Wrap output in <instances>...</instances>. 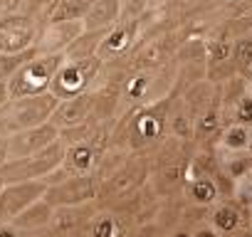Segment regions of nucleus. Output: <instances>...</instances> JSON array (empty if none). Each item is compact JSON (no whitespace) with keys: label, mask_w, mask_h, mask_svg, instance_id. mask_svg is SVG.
Instances as JSON below:
<instances>
[{"label":"nucleus","mask_w":252,"mask_h":237,"mask_svg":"<svg viewBox=\"0 0 252 237\" xmlns=\"http://www.w3.org/2000/svg\"><path fill=\"white\" fill-rule=\"evenodd\" d=\"M37 35L40 25L30 15L25 13L0 15V55H18L35 47Z\"/></svg>","instance_id":"nucleus-7"},{"label":"nucleus","mask_w":252,"mask_h":237,"mask_svg":"<svg viewBox=\"0 0 252 237\" xmlns=\"http://www.w3.org/2000/svg\"><path fill=\"white\" fill-rule=\"evenodd\" d=\"M96 0H57L50 23H69V20H84L87 13L94 8ZM47 23V25H50Z\"/></svg>","instance_id":"nucleus-18"},{"label":"nucleus","mask_w":252,"mask_h":237,"mask_svg":"<svg viewBox=\"0 0 252 237\" xmlns=\"http://www.w3.org/2000/svg\"><path fill=\"white\" fill-rule=\"evenodd\" d=\"M235 118H237V124H245L250 126L252 124V96L242 94L235 104Z\"/></svg>","instance_id":"nucleus-26"},{"label":"nucleus","mask_w":252,"mask_h":237,"mask_svg":"<svg viewBox=\"0 0 252 237\" xmlns=\"http://www.w3.org/2000/svg\"><path fill=\"white\" fill-rule=\"evenodd\" d=\"M50 183L45 178L35 180H18V183H5L3 193H0V222L15 220L20 212H25L30 205L45 198Z\"/></svg>","instance_id":"nucleus-6"},{"label":"nucleus","mask_w":252,"mask_h":237,"mask_svg":"<svg viewBox=\"0 0 252 237\" xmlns=\"http://www.w3.org/2000/svg\"><path fill=\"white\" fill-rule=\"evenodd\" d=\"M173 237H190V235H188V232H176Z\"/></svg>","instance_id":"nucleus-33"},{"label":"nucleus","mask_w":252,"mask_h":237,"mask_svg":"<svg viewBox=\"0 0 252 237\" xmlns=\"http://www.w3.org/2000/svg\"><path fill=\"white\" fill-rule=\"evenodd\" d=\"M240 0H218V5H237Z\"/></svg>","instance_id":"nucleus-31"},{"label":"nucleus","mask_w":252,"mask_h":237,"mask_svg":"<svg viewBox=\"0 0 252 237\" xmlns=\"http://www.w3.org/2000/svg\"><path fill=\"white\" fill-rule=\"evenodd\" d=\"M28 5V0H0V15H13V13H23Z\"/></svg>","instance_id":"nucleus-27"},{"label":"nucleus","mask_w":252,"mask_h":237,"mask_svg":"<svg viewBox=\"0 0 252 237\" xmlns=\"http://www.w3.org/2000/svg\"><path fill=\"white\" fill-rule=\"evenodd\" d=\"M121 20V0H96L84 18L87 30H111Z\"/></svg>","instance_id":"nucleus-15"},{"label":"nucleus","mask_w":252,"mask_h":237,"mask_svg":"<svg viewBox=\"0 0 252 237\" xmlns=\"http://www.w3.org/2000/svg\"><path fill=\"white\" fill-rule=\"evenodd\" d=\"M104 69V59L99 55L87 59H64L57 69V77L52 82V89L60 99H74L79 94L92 91V84Z\"/></svg>","instance_id":"nucleus-5"},{"label":"nucleus","mask_w":252,"mask_h":237,"mask_svg":"<svg viewBox=\"0 0 252 237\" xmlns=\"http://www.w3.org/2000/svg\"><path fill=\"white\" fill-rule=\"evenodd\" d=\"M60 101L62 99L55 91L23 96V99H10L5 106H0V131L8 136V134H18V131H25V129L52 121Z\"/></svg>","instance_id":"nucleus-1"},{"label":"nucleus","mask_w":252,"mask_h":237,"mask_svg":"<svg viewBox=\"0 0 252 237\" xmlns=\"http://www.w3.org/2000/svg\"><path fill=\"white\" fill-rule=\"evenodd\" d=\"M50 215H52V205L50 200H37L35 205H30L25 212H20L13 222L20 225V227H42L50 222Z\"/></svg>","instance_id":"nucleus-19"},{"label":"nucleus","mask_w":252,"mask_h":237,"mask_svg":"<svg viewBox=\"0 0 252 237\" xmlns=\"http://www.w3.org/2000/svg\"><path fill=\"white\" fill-rule=\"evenodd\" d=\"M232 62L237 72H247V67L252 64V37H237L235 40V50H232Z\"/></svg>","instance_id":"nucleus-22"},{"label":"nucleus","mask_w":252,"mask_h":237,"mask_svg":"<svg viewBox=\"0 0 252 237\" xmlns=\"http://www.w3.org/2000/svg\"><path fill=\"white\" fill-rule=\"evenodd\" d=\"M222 126V111H220V96H213V101L195 116V139H210Z\"/></svg>","instance_id":"nucleus-17"},{"label":"nucleus","mask_w":252,"mask_h":237,"mask_svg":"<svg viewBox=\"0 0 252 237\" xmlns=\"http://www.w3.org/2000/svg\"><path fill=\"white\" fill-rule=\"evenodd\" d=\"M99 153H101V151L94 146L92 136H89V139H84V141L69 144V146L64 148V161H62V166H60L55 173H57V176H62V180H64V178H72V176L92 173V168H94V163H96Z\"/></svg>","instance_id":"nucleus-14"},{"label":"nucleus","mask_w":252,"mask_h":237,"mask_svg":"<svg viewBox=\"0 0 252 237\" xmlns=\"http://www.w3.org/2000/svg\"><path fill=\"white\" fill-rule=\"evenodd\" d=\"M222 144H225L227 148H232V151L250 148L252 139H250V131H247V126H245V124H235V126H230V129L225 131V136H222Z\"/></svg>","instance_id":"nucleus-21"},{"label":"nucleus","mask_w":252,"mask_h":237,"mask_svg":"<svg viewBox=\"0 0 252 237\" xmlns=\"http://www.w3.org/2000/svg\"><path fill=\"white\" fill-rule=\"evenodd\" d=\"M0 237H18L10 227H5V225H0Z\"/></svg>","instance_id":"nucleus-29"},{"label":"nucleus","mask_w":252,"mask_h":237,"mask_svg":"<svg viewBox=\"0 0 252 237\" xmlns=\"http://www.w3.org/2000/svg\"><path fill=\"white\" fill-rule=\"evenodd\" d=\"M146 178V161L141 156H131L126 158L101 185V195L106 198H116V195H126L129 190H134L141 180Z\"/></svg>","instance_id":"nucleus-13"},{"label":"nucleus","mask_w":252,"mask_h":237,"mask_svg":"<svg viewBox=\"0 0 252 237\" xmlns=\"http://www.w3.org/2000/svg\"><path fill=\"white\" fill-rule=\"evenodd\" d=\"M57 139H60V126H57L55 121H47V124H40V126L18 131V134H8V136H5L8 161L32 156V153H37V151L52 146Z\"/></svg>","instance_id":"nucleus-8"},{"label":"nucleus","mask_w":252,"mask_h":237,"mask_svg":"<svg viewBox=\"0 0 252 237\" xmlns=\"http://www.w3.org/2000/svg\"><path fill=\"white\" fill-rule=\"evenodd\" d=\"M64 144L62 139H57L52 146L32 153V156H25V158H13V161H5L0 166V176H3L5 183H18V180H35V178H47L52 176L62 161H64Z\"/></svg>","instance_id":"nucleus-4"},{"label":"nucleus","mask_w":252,"mask_h":237,"mask_svg":"<svg viewBox=\"0 0 252 237\" xmlns=\"http://www.w3.org/2000/svg\"><path fill=\"white\" fill-rule=\"evenodd\" d=\"M240 237H252V235H240Z\"/></svg>","instance_id":"nucleus-35"},{"label":"nucleus","mask_w":252,"mask_h":237,"mask_svg":"<svg viewBox=\"0 0 252 237\" xmlns=\"http://www.w3.org/2000/svg\"><path fill=\"white\" fill-rule=\"evenodd\" d=\"M3 188H5V180H3V176H0V193H3Z\"/></svg>","instance_id":"nucleus-34"},{"label":"nucleus","mask_w":252,"mask_h":237,"mask_svg":"<svg viewBox=\"0 0 252 237\" xmlns=\"http://www.w3.org/2000/svg\"><path fill=\"white\" fill-rule=\"evenodd\" d=\"M139 35H141V20H119L101 40L99 57L104 59V64L129 57L139 45Z\"/></svg>","instance_id":"nucleus-9"},{"label":"nucleus","mask_w":252,"mask_h":237,"mask_svg":"<svg viewBox=\"0 0 252 237\" xmlns=\"http://www.w3.org/2000/svg\"><path fill=\"white\" fill-rule=\"evenodd\" d=\"M213 220H215V225L222 230V232H232L235 227H237V222H240V215H237V210H232V207H218L215 210V215H213Z\"/></svg>","instance_id":"nucleus-25"},{"label":"nucleus","mask_w":252,"mask_h":237,"mask_svg":"<svg viewBox=\"0 0 252 237\" xmlns=\"http://www.w3.org/2000/svg\"><path fill=\"white\" fill-rule=\"evenodd\" d=\"M89 237H121V225L111 215H101L92 222Z\"/></svg>","instance_id":"nucleus-23"},{"label":"nucleus","mask_w":252,"mask_h":237,"mask_svg":"<svg viewBox=\"0 0 252 237\" xmlns=\"http://www.w3.org/2000/svg\"><path fill=\"white\" fill-rule=\"evenodd\" d=\"M245 77H247V79H250V82H252V64H250V67H247V72H245Z\"/></svg>","instance_id":"nucleus-32"},{"label":"nucleus","mask_w":252,"mask_h":237,"mask_svg":"<svg viewBox=\"0 0 252 237\" xmlns=\"http://www.w3.org/2000/svg\"><path fill=\"white\" fill-rule=\"evenodd\" d=\"M109 30H84L64 52V59H87V57H94L99 55V47H101V40L106 37Z\"/></svg>","instance_id":"nucleus-16"},{"label":"nucleus","mask_w":252,"mask_h":237,"mask_svg":"<svg viewBox=\"0 0 252 237\" xmlns=\"http://www.w3.org/2000/svg\"><path fill=\"white\" fill-rule=\"evenodd\" d=\"M94 193H96L94 178L92 173H84V176H72L52 183L45 193V200H50V205H79L94 198Z\"/></svg>","instance_id":"nucleus-11"},{"label":"nucleus","mask_w":252,"mask_h":237,"mask_svg":"<svg viewBox=\"0 0 252 237\" xmlns=\"http://www.w3.org/2000/svg\"><path fill=\"white\" fill-rule=\"evenodd\" d=\"M57 5V0H28V5H25V15H30L40 28H45L52 18V10Z\"/></svg>","instance_id":"nucleus-20"},{"label":"nucleus","mask_w":252,"mask_h":237,"mask_svg":"<svg viewBox=\"0 0 252 237\" xmlns=\"http://www.w3.org/2000/svg\"><path fill=\"white\" fill-rule=\"evenodd\" d=\"M190 195H193L198 203H213L215 195H218V188H215L213 180L200 178V180H195V183L190 185Z\"/></svg>","instance_id":"nucleus-24"},{"label":"nucleus","mask_w":252,"mask_h":237,"mask_svg":"<svg viewBox=\"0 0 252 237\" xmlns=\"http://www.w3.org/2000/svg\"><path fill=\"white\" fill-rule=\"evenodd\" d=\"M96 104H99V94H94V91L79 94L74 99H62L57 111H55V116H52V121L60 126V131L84 126V124H89Z\"/></svg>","instance_id":"nucleus-12"},{"label":"nucleus","mask_w":252,"mask_h":237,"mask_svg":"<svg viewBox=\"0 0 252 237\" xmlns=\"http://www.w3.org/2000/svg\"><path fill=\"white\" fill-rule=\"evenodd\" d=\"M84 20H69V23H50L40 28L35 50L42 55H64L67 47L84 32Z\"/></svg>","instance_id":"nucleus-10"},{"label":"nucleus","mask_w":252,"mask_h":237,"mask_svg":"<svg viewBox=\"0 0 252 237\" xmlns=\"http://www.w3.org/2000/svg\"><path fill=\"white\" fill-rule=\"evenodd\" d=\"M62 62H64V55H42V52H37L35 57H30L8 79L10 99H23V96H35V94L50 91Z\"/></svg>","instance_id":"nucleus-2"},{"label":"nucleus","mask_w":252,"mask_h":237,"mask_svg":"<svg viewBox=\"0 0 252 237\" xmlns=\"http://www.w3.org/2000/svg\"><path fill=\"white\" fill-rule=\"evenodd\" d=\"M195 237H215V232H210V230H200Z\"/></svg>","instance_id":"nucleus-30"},{"label":"nucleus","mask_w":252,"mask_h":237,"mask_svg":"<svg viewBox=\"0 0 252 237\" xmlns=\"http://www.w3.org/2000/svg\"><path fill=\"white\" fill-rule=\"evenodd\" d=\"M171 118V99H161L149 106H136L129 116V146L131 151H141L156 144Z\"/></svg>","instance_id":"nucleus-3"},{"label":"nucleus","mask_w":252,"mask_h":237,"mask_svg":"<svg viewBox=\"0 0 252 237\" xmlns=\"http://www.w3.org/2000/svg\"><path fill=\"white\" fill-rule=\"evenodd\" d=\"M10 101V91H8V82L0 79V106H5Z\"/></svg>","instance_id":"nucleus-28"}]
</instances>
